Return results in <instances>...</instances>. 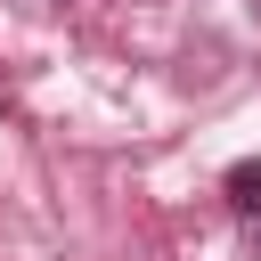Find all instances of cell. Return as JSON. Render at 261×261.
<instances>
[{"instance_id": "6da1fadb", "label": "cell", "mask_w": 261, "mask_h": 261, "mask_svg": "<svg viewBox=\"0 0 261 261\" xmlns=\"http://www.w3.org/2000/svg\"><path fill=\"white\" fill-rule=\"evenodd\" d=\"M220 188H228V204H237L245 220H261V155H245V163H228V179H220Z\"/></svg>"}, {"instance_id": "7a4b0ae2", "label": "cell", "mask_w": 261, "mask_h": 261, "mask_svg": "<svg viewBox=\"0 0 261 261\" xmlns=\"http://www.w3.org/2000/svg\"><path fill=\"white\" fill-rule=\"evenodd\" d=\"M253 245H261V237H253Z\"/></svg>"}]
</instances>
